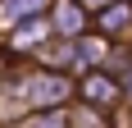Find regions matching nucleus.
<instances>
[{
    "label": "nucleus",
    "instance_id": "5",
    "mask_svg": "<svg viewBox=\"0 0 132 128\" xmlns=\"http://www.w3.org/2000/svg\"><path fill=\"white\" fill-rule=\"evenodd\" d=\"M128 18H132V5H114V9L100 14V23H105V27H123Z\"/></svg>",
    "mask_w": 132,
    "mask_h": 128
},
{
    "label": "nucleus",
    "instance_id": "4",
    "mask_svg": "<svg viewBox=\"0 0 132 128\" xmlns=\"http://www.w3.org/2000/svg\"><path fill=\"white\" fill-rule=\"evenodd\" d=\"M87 91H91L96 105H105L109 96H114V82H105V78H87Z\"/></svg>",
    "mask_w": 132,
    "mask_h": 128
},
{
    "label": "nucleus",
    "instance_id": "1",
    "mask_svg": "<svg viewBox=\"0 0 132 128\" xmlns=\"http://www.w3.org/2000/svg\"><path fill=\"white\" fill-rule=\"evenodd\" d=\"M64 91H68V82H64V78H32V82H27V96H32L37 105H50V101H59Z\"/></svg>",
    "mask_w": 132,
    "mask_h": 128
},
{
    "label": "nucleus",
    "instance_id": "3",
    "mask_svg": "<svg viewBox=\"0 0 132 128\" xmlns=\"http://www.w3.org/2000/svg\"><path fill=\"white\" fill-rule=\"evenodd\" d=\"M78 27H82L78 5H68V0H64V5H59V32H78Z\"/></svg>",
    "mask_w": 132,
    "mask_h": 128
},
{
    "label": "nucleus",
    "instance_id": "6",
    "mask_svg": "<svg viewBox=\"0 0 132 128\" xmlns=\"http://www.w3.org/2000/svg\"><path fill=\"white\" fill-rule=\"evenodd\" d=\"M27 128H59V119H55V115H50V119H32Z\"/></svg>",
    "mask_w": 132,
    "mask_h": 128
},
{
    "label": "nucleus",
    "instance_id": "2",
    "mask_svg": "<svg viewBox=\"0 0 132 128\" xmlns=\"http://www.w3.org/2000/svg\"><path fill=\"white\" fill-rule=\"evenodd\" d=\"M46 0H0V14L5 18H23V14H32V9H41Z\"/></svg>",
    "mask_w": 132,
    "mask_h": 128
}]
</instances>
